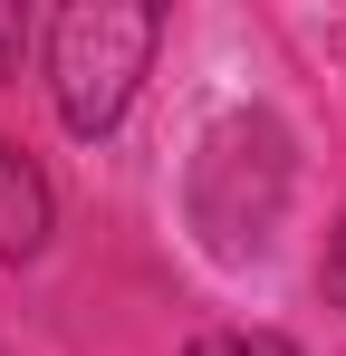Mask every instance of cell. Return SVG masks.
<instances>
[{
    "instance_id": "6da1fadb",
    "label": "cell",
    "mask_w": 346,
    "mask_h": 356,
    "mask_svg": "<svg viewBox=\"0 0 346 356\" xmlns=\"http://www.w3.org/2000/svg\"><path fill=\"white\" fill-rule=\"evenodd\" d=\"M288 183H298V154H288V125L270 106H222V116L202 125V145H192V164H183V212H192V232L202 250L240 270V260H260L288 222Z\"/></svg>"
},
{
    "instance_id": "7a4b0ae2",
    "label": "cell",
    "mask_w": 346,
    "mask_h": 356,
    "mask_svg": "<svg viewBox=\"0 0 346 356\" xmlns=\"http://www.w3.org/2000/svg\"><path fill=\"white\" fill-rule=\"evenodd\" d=\"M154 49H164V10L154 0H67L49 19V106L67 135H115L125 106L145 97L154 77Z\"/></svg>"
},
{
    "instance_id": "3957f363",
    "label": "cell",
    "mask_w": 346,
    "mask_h": 356,
    "mask_svg": "<svg viewBox=\"0 0 346 356\" xmlns=\"http://www.w3.org/2000/svg\"><path fill=\"white\" fill-rule=\"evenodd\" d=\"M49 232H58V193L39 174V154L0 135V260H39Z\"/></svg>"
},
{
    "instance_id": "277c9868",
    "label": "cell",
    "mask_w": 346,
    "mask_h": 356,
    "mask_svg": "<svg viewBox=\"0 0 346 356\" xmlns=\"http://www.w3.org/2000/svg\"><path fill=\"white\" fill-rule=\"evenodd\" d=\"M183 356H298V337H279V327H202Z\"/></svg>"
},
{
    "instance_id": "5b68a950",
    "label": "cell",
    "mask_w": 346,
    "mask_h": 356,
    "mask_svg": "<svg viewBox=\"0 0 346 356\" xmlns=\"http://www.w3.org/2000/svg\"><path fill=\"white\" fill-rule=\"evenodd\" d=\"M318 289H327V308H346V222L327 232V260H318Z\"/></svg>"
},
{
    "instance_id": "8992f818",
    "label": "cell",
    "mask_w": 346,
    "mask_h": 356,
    "mask_svg": "<svg viewBox=\"0 0 346 356\" xmlns=\"http://www.w3.org/2000/svg\"><path fill=\"white\" fill-rule=\"evenodd\" d=\"M19 49H29V10H10V0H0V77L19 67Z\"/></svg>"
}]
</instances>
